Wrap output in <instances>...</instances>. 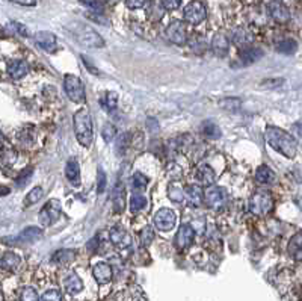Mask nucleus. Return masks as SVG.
<instances>
[{
    "label": "nucleus",
    "mask_w": 302,
    "mask_h": 301,
    "mask_svg": "<svg viewBox=\"0 0 302 301\" xmlns=\"http://www.w3.org/2000/svg\"><path fill=\"white\" fill-rule=\"evenodd\" d=\"M139 238H141V244H142L144 247H150V245L153 244V241H154V229H153L151 225L144 227V229L141 230Z\"/></svg>",
    "instance_id": "38"
},
{
    "label": "nucleus",
    "mask_w": 302,
    "mask_h": 301,
    "mask_svg": "<svg viewBox=\"0 0 302 301\" xmlns=\"http://www.w3.org/2000/svg\"><path fill=\"white\" fill-rule=\"evenodd\" d=\"M64 90H65V94L70 97V100H73L74 103L85 102V85L77 76L67 74L64 79Z\"/></svg>",
    "instance_id": "5"
},
{
    "label": "nucleus",
    "mask_w": 302,
    "mask_h": 301,
    "mask_svg": "<svg viewBox=\"0 0 302 301\" xmlns=\"http://www.w3.org/2000/svg\"><path fill=\"white\" fill-rule=\"evenodd\" d=\"M22 265V259L16 253H5L4 257L0 259V266L7 271H17Z\"/></svg>",
    "instance_id": "27"
},
{
    "label": "nucleus",
    "mask_w": 302,
    "mask_h": 301,
    "mask_svg": "<svg viewBox=\"0 0 302 301\" xmlns=\"http://www.w3.org/2000/svg\"><path fill=\"white\" fill-rule=\"evenodd\" d=\"M65 177L70 183H73L74 186L79 185L80 182V167L77 164V161L70 159L65 165Z\"/></svg>",
    "instance_id": "23"
},
{
    "label": "nucleus",
    "mask_w": 302,
    "mask_h": 301,
    "mask_svg": "<svg viewBox=\"0 0 302 301\" xmlns=\"http://www.w3.org/2000/svg\"><path fill=\"white\" fill-rule=\"evenodd\" d=\"M175 222H177V216H175V212L172 209L162 207L154 213V225L160 232L172 230L175 227Z\"/></svg>",
    "instance_id": "8"
},
{
    "label": "nucleus",
    "mask_w": 302,
    "mask_h": 301,
    "mask_svg": "<svg viewBox=\"0 0 302 301\" xmlns=\"http://www.w3.org/2000/svg\"><path fill=\"white\" fill-rule=\"evenodd\" d=\"M92 275H94V278H95V281L98 284H106V283H109L112 280L114 272H112V268H111L109 263L98 262L92 268Z\"/></svg>",
    "instance_id": "16"
},
{
    "label": "nucleus",
    "mask_w": 302,
    "mask_h": 301,
    "mask_svg": "<svg viewBox=\"0 0 302 301\" xmlns=\"http://www.w3.org/2000/svg\"><path fill=\"white\" fill-rule=\"evenodd\" d=\"M147 127H148V130H150L151 133H157L159 129H160L157 120H154V118H148V120H147Z\"/></svg>",
    "instance_id": "50"
},
{
    "label": "nucleus",
    "mask_w": 302,
    "mask_h": 301,
    "mask_svg": "<svg viewBox=\"0 0 302 301\" xmlns=\"http://www.w3.org/2000/svg\"><path fill=\"white\" fill-rule=\"evenodd\" d=\"M100 105H102V108H103L105 111H108V112L115 111L117 106H118V94L114 93V91L106 93V94L100 99Z\"/></svg>",
    "instance_id": "31"
},
{
    "label": "nucleus",
    "mask_w": 302,
    "mask_h": 301,
    "mask_svg": "<svg viewBox=\"0 0 302 301\" xmlns=\"http://www.w3.org/2000/svg\"><path fill=\"white\" fill-rule=\"evenodd\" d=\"M109 238H111V242L121 250L129 248L132 245V235L123 225H114L109 232Z\"/></svg>",
    "instance_id": "12"
},
{
    "label": "nucleus",
    "mask_w": 302,
    "mask_h": 301,
    "mask_svg": "<svg viewBox=\"0 0 302 301\" xmlns=\"http://www.w3.org/2000/svg\"><path fill=\"white\" fill-rule=\"evenodd\" d=\"M88 247H89V250H91V251H92V250L95 251V250H97V247H98V239H97V238L91 239V241H89V244H88Z\"/></svg>",
    "instance_id": "55"
},
{
    "label": "nucleus",
    "mask_w": 302,
    "mask_h": 301,
    "mask_svg": "<svg viewBox=\"0 0 302 301\" xmlns=\"http://www.w3.org/2000/svg\"><path fill=\"white\" fill-rule=\"evenodd\" d=\"M13 26H14V29L19 32V34H22V35H28V31H26V28L23 26V25H20V23H13Z\"/></svg>",
    "instance_id": "54"
},
{
    "label": "nucleus",
    "mask_w": 302,
    "mask_h": 301,
    "mask_svg": "<svg viewBox=\"0 0 302 301\" xmlns=\"http://www.w3.org/2000/svg\"><path fill=\"white\" fill-rule=\"evenodd\" d=\"M163 5H159L156 2H150L147 7V14L151 19V22H159L163 17Z\"/></svg>",
    "instance_id": "33"
},
{
    "label": "nucleus",
    "mask_w": 302,
    "mask_h": 301,
    "mask_svg": "<svg viewBox=\"0 0 302 301\" xmlns=\"http://www.w3.org/2000/svg\"><path fill=\"white\" fill-rule=\"evenodd\" d=\"M189 47L195 52V53H204L206 50V41L201 35H195L193 38L189 40Z\"/></svg>",
    "instance_id": "39"
},
{
    "label": "nucleus",
    "mask_w": 302,
    "mask_h": 301,
    "mask_svg": "<svg viewBox=\"0 0 302 301\" xmlns=\"http://www.w3.org/2000/svg\"><path fill=\"white\" fill-rule=\"evenodd\" d=\"M73 121H74V132H76V138L79 144H82L86 148L91 147L94 139V129H92V118L89 111L86 108L77 109L73 117Z\"/></svg>",
    "instance_id": "2"
},
{
    "label": "nucleus",
    "mask_w": 302,
    "mask_h": 301,
    "mask_svg": "<svg viewBox=\"0 0 302 301\" xmlns=\"http://www.w3.org/2000/svg\"><path fill=\"white\" fill-rule=\"evenodd\" d=\"M40 299H43V301H59V299H62V293H61L59 289H50V290L44 292L40 296Z\"/></svg>",
    "instance_id": "43"
},
{
    "label": "nucleus",
    "mask_w": 302,
    "mask_h": 301,
    "mask_svg": "<svg viewBox=\"0 0 302 301\" xmlns=\"http://www.w3.org/2000/svg\"><path fill=\"white\" fill-rule=\"evenodd\" d=\"M4 142H5V138H4L2 132H0V148H2V147H4Z\"/></svg>",
    "instance_id": "57"
},
{
    "label": "nucleus",
    "mask_w": 302,
    "mask_h": 301,
    "mask_svg": "<svg viewBox=\"0 0 302 301\" xmlns=\"http://www.w3.org/2000/svg\"><path fill=\"white\" fill-rule=\"evenodd\" d=\"M82 61H83V64H85V65H86V68H88V70H89V71H91V73H95V74H97V76H98V74H100V71H98V68H97V67H95V65H91V61H89V59H88V58H86V56H82Z\"/></svg>",
    "instance_id": "51"
},
{
    "label": "nucleus",
    "mask_w": 302,
    "mask_h": 301,
    "mask_svg": "<svg viewBox=\"0 0 302 301\" xmlns=\"http://www.w3.org/2000/svg\"><path fill=\"white\" fill-rule=\"evenodd\" d=\"M64 286H65V290H67L68 293H71V295H76V293L82 292V289H83V283H82L80 277H79L74 271H71V272L65 277Z\"/></svg>",
    "instance_id": "22"
},
{
    "label": "nucleus",
    "mask_w": 302,
    "mask_h": 301,
    "mask_svg": "<svg viewBox=\"0 0 302 301\" xmlns=\"http://www.w3.org/2000/svg\"><path fill=\"white\" fill-rule=\"evenodd\" d=\"M267 13L269 16L276 22V23H287L290 20V11L287 10L285 5H282L278 0H273L267 5Z\"/></svg>",
    "instance_id": "14"
},
{
    "label": "nucleus",
    "mask_w": 302,
    "mask_h": 301,
    "mask_svg": "<svg viewBox=\"0 0 302 301\" xmlns=\"http://www.w3.org/2000/svg\"><path fill=\"white\" fill-rule=\"evenodd\" d=\"M193 239H195V229H193V225H190V224H181L180 229H178V232H177V235H175V238H174V245H175V248L178 251H181V250L190 247L192 242H193Z\"/></svg>",
    "instance_id": "10"
},
{
    "label": "nucleus",
    "mask_w": 302,
    "mask_h": 301,
    "mask_svg": "<svg viewBox=\"0 0 302 301\" xmlns=\"http://www.w3.org/2000/svg\"><path fill=\"white\" fill-rule=\"evenodd\" d=\"M32 173H34V170H32V168H28V170H25V171L22 173V176L17 179V185H19V186H25V185L29 182V179L32 177Z\"/></svg>",
    "instance_id": "45"
},
{
    "label": "nucleus",
    "mask_w": 302,
    "mask_h": 301,
    "mask_svg": "<svg viewBox=\"0 0 302 301\" xmlns=\"http://www.w3.org/2000/svg\"><path fill=\"white\" fill-rule=\"evenodd\" d=\"M76 259V251L74 250H67V248H62V250H58L53 253L52 256V262L55 265H68L70 262H73Z\"/></svg>",
    "instance_id": "25"
},
{
    "label": "nucleus",
    "mask_w": 302,
    "mask_h": 301,
    "mask_svg": "<svg viewBox=\"0 0 302 301\" xmlns=\"http://www.w3.org/2000/svg\"><path fill=\"white\" fill-rule=\"evenodd\" d=\"M130 141H132V135L129 132H124V133L118 135V139H117V153L118 155H124L126 150L130 147Z\"/></svg>",
    "instance_id": "36"
},
{
    "label": "nucleus",
    "mask_w": 302,
    "mask_h": 301,
    "mask_svg": "<svg viewBox=\"0 0 302 301\" xmlns=\"http://www.w3.org/2000/svg\"><path fill=\"white\" fill-rule=\"evenodd\" d=\"M102 136L106 142H111L115 136H117V127L112 124H106L102 130Z\"/></svg>",
    "instance_id": "44"
},
{
    "label": "nucleus",
    "mask_w": 302,
    "mask_h": 301,
    "mask_svg": "<svg viewBox=\"0 0 302 301\" xmlns=\"http://www.w3.org/2000/svg\"><path fill=\"white\" fill-rule=\"evenodd\" d=\"M28 73H29V65L25 61H19L17 59V61H11L8 64V74L16 81L25 78Z\"/></svg>",
    "instance_id": "21"
},
{
    "label": "nucleus",
    "mask_w": 302,
    "mask_h": 301,
    "mask_svg": "<svg viewBox=\"0 0 302 301\" xmlns=\"http://www.w3.org/2000/svg\"><path fill=\"white\" fill-rule=\"evenodd\" d=\"M249 210L257 216H264L273 209V197L267 191H257L248 203Z\"/></svg>",
    "instance_id": "4"
},
{
    "label": "nucleus",
    "mask_w": 302,
    "mask_h": 301,
    "mask_svg": "<svg viewBox=\"0 0 302 301\" xmlns=\"http://www.w3.org/2000/svg\"><path fill=\"white\" fill-rule=\"evenodd\" d=\"M228 49H230V43H228V38L225 34L222 32H218L213 35L212 38V52L219 56V58H224L228 55Z\"/></svg>",
    "instance_id": "17"
},
{
    "label": "nucleus",
    "mask_w": 302,
    "mask_h": 301,
    "mask_svg": "<svg viewBox=\"0 0 302 301\" xmlns=\"http://www.w3.org/2000/svg\"><path fill=\"white\" fill-rule=\"evenodd\" d=\"M83 5H86L88 8H91L92 11H103V5L98 2V0H80Z\"/></svg>",
    "instance_id": "46"
},
{
    "label": "nucleus",
    "mask_w": 302,
    "mask_h": 301,
    "mask_svg": "<svg viewBox=\"0 0 302 301\" xmlns=\"http://www.w3.org/2000/svg\"><path fill=\"white\" fill-rule=\"evenodd\" d=\"M183 17H184L186 23L196 26V25L203 23L206 20V17H207L206 7L201 2H198V0H195V2H190L184 8V11H183Z\"/></svg>",
    "instance_id": "7"
},
{
    "label": "nucleus",
    "mask_w": 302,
    "mask_h": 301,
    "mask_svg": "<svg viewBox=\"0 0 302 301\" xmlns=\"http://www.w3.org/2000/svg\"><path fill=\"white\" fill-rule=\"evenodd\" d=\"M219 106L224 108V109H227V111H236L240 106V100L239 99H233V97L224 99V100L219 102Z\"/></svg>",
    "instance_id": "42"
},
{
    "label": "nucleus",
    "mask_w": 302,
    "mask_h": 301,
    "mask_svg": "<svg viewBox=\"0 0 302 301\" xmlns=\"http://www.w3.org/2000/svg\"><path fill=\"white\" fill-rule=\"evenodd\" d=\"M147 4V0H126V5L130 10H141Z\"/></svg>",
    "instance_id": "48"
},
{
    "label": "nucleus",
    "mask_w": 302,
    "mask_h": 301,
    "mask_svg": "<svg viewBox=\"0 0 302 301\" xmlns=\"http://www.w3.org/2000/svg\"><path fill=\"white\" fill-rule=\"evenodd\" d=\"M11 2L17 4V5H23V7H34V5H37V0H11Z\"/></svg>",
    "instance_id": "52"
},
{
    "label": "nucleus",
    "mask_w": 302,
    "mask_h": 301,
    "mask_svg": "<svg viewBox=\"0 0 302 301\" xmlns=\"http://www.w3.org/2000/svg\"><path fill=\"white\" fill-rule=\"evenodd\" d=\"M255 180L261 185H269L275 180V174L273 171L267 167V165H261L257 171H255Z\"/></svg>",
    "instance_id": "30"
},
{
    "label": "nucleus",
    "mask_w": 302,
    "mask_h": 301,
    "mask_svg": "<svg viewBox=\"0 0 302 301\" xmlns=\"http://www.w3.org/2000/svg\"><path fill=\"white\" fill-rule=\"evenodd\" d=\"M276 50L279 52V53H284V55H291V53H294L296 52V49H297V44H296V41L294 40H282V41H279V43H276Z\"/></svg>",
    "instance_id": "34"
},
{
    "label": "nucleus",
    "mask_w": 302,
    "mask_h": 301,
    "mask_svg": "<svg viewBox=\"0 0 302 301\" xmlns=\"http://www.w3.org/2000/svg\"><path fill=\"white\" fill-rule=\"evenodd\" d=\"M7 194H10V188L0 186V197H4V195H7Z\"/></svg>",
    "instance_id": "56"
},
{
    "label": "nucleus",
    "mask_w": 302,
    "mask_h": 301,
    "mask_svg": "<svg viewBox=\"0 0 302 301\" xmlns=\"http://www.w3.org/2000/svg\"><path fill=\"white\" fill-rule=\"evenodd\" d=\"M20 298H22L23 301H37V299H40V295L37 293V290H35L32 286H26V287L22 289Z\"/></svg>",
    "instance_id": "40"
},
{
    "label": "nucleus",
    "mask_w": 302,
    "mask_h": 301,
    "mask_svg": "<svg viewBox=\"0 0 302 301\" xmlns=\"http://www.w3.org/2000/svg\"><path fill=\"white\" fill-rule=\"evenodd\" d=\"M112 203H114V212L115 213H123L126 209V191H124V185L120 182L114 192H112Z\"/></svg>",
    "instance_id": "19"
},
{
    "label": "nucleus",
    "mask_w": 302,
    "mask_h": 301,
    "mask_svg": "<svg viewBox=\"0 0 302 301\" xmlns=\"http://www.w3.org/2000/svg\"><path fill=\"white\" fill-rule=\"evenodd\" d=\"M43 195H44L43 188L37 186V188H34V189L29 192V195H28V198H26V203H28V204H35V203H38V201L43 198Z\"/></svg>",
    "instance_id": "41"
},
{
    "label": "nucleus",
    "mask_w": 302,
    "mask_h": 301,
    "mask_svg": "<svg viewBox=\"0 0 302 301\" xmlns=\"http://www.w3.org/2000/svg\"><path fill=\"white\" fill-rule=\"evenodd\" d=\"M41 238H43V230L41 229H38V227H28L19 236L8 238L5 241L11 242L13 245H16V244H32V242H35V241H38Z\"/></svg>",
    "instance_id": "13"
},
{
    "label": "nucleus",
    "mask_w": 302,
    "mask_h": 301,
    "mask_svg": "<svg viewBox=\"0 0 302 301\" xmlns=\"http://www.w3.org/2000/svg\"><path fill=\"white\" fill-rule=\"evenodd\" d=\"M264 138L266 142L278 153H281L282 156L293 159L297 153V144L294 141V138L291 135H288L287 132H284L282 129L278 127H272L269 126L264 132Z\"/></svg>",
    "instance_id": "1"
},
{
    "label": "nucleus",
    "mask_w": 302,
    "mask_h": 301,
    "mask_svg": "<svg viewBox=\"0 0 302 301\" xmlns=\"http://www.w3.org/2000/svg\"><path fill=\"white\" fill-rule=\"evenodd\" d=\"M227 201H228V192L225 188L216 186V188H212L207 194H204V203L212 210H216V212L222 210L227 206Z\"/></svg>",
    "instance_id": "6"
},
{
    "label": "nucleus",
    "mask_w": 302,
    "mask_h": 301,
    "mask_svg": "<svg viewBox=\"0 0 302 301\" xmlns=\"http://www.w3.org/2000/svg\"><path fill=\"white\" fill-rule=\"evenodd\" d=\"M291 130H293L294 135H297V136L302 139V123H296V124H293Z\"/></svg>",
    "instance_id": "53"
},
{
    "label": "nucleus",
    "mask_w": 302,
    "mask_h": 301,
    "mask_svg": "<svg viewBox=\"0 0 302 301\" xmlns=\"http://www.w3.org/2000/svg\"><path fill=\"white\" fill-rule=\"evenodd\" d=\"M231 38H233V43H234L236 46H240V47L248 46V44L252 43V34H251L248 29H245V28H237V29H234L233 34H231Z\"/></svg>",
    "instance_id": "26"
},
{
    "label": "nucleus",
    "mask_w": 302,
    "mask_h": 301,
    "mask_svg": "<svg viewBox=\"0 0 302 301\" xmlns=\"http://www.w3.org/2000/svg\"><path fill=\"white\" fill-rule=\"evenodd\" d=\"M261 56H263V50H260V49H252V47L243 49V50H240V53H239V58H240V61H242L245 65H249V64L257 62Z\"/></svg>",
    "instance_id": "28"
},
{
    "label": "nucleus",
    "mask_w": 302,
    "mask_h": 301,
    "mask_svg": "<svg viewBox=\"0 0 302 301\" xmlns=\"http://www.w3.org/2000/svg\"><path fill=\"white\" fill-rule=\"evenodd\" d=\"M184 198H187L189 204L199 207L204 201V192L199 185H190L184 189Z\"/></svg>",
    "instance_id": "18"
},
{
    "label": "nucleus",
    "mask_w": 302,
    "mask_h": 301,
    "mask_svg": "<svg viewBox=\"0 0 302 301\" xmlns=\"http://www.w3.org/2000/svg\"><path fill=\"white\" fill-rule=\"evenodd\" d=\"M166 38L177 46H183L187 41V31L183 22H172L166 29Z\"/></svg>",
    "instance_id": "11"
},
{
    "label": "nucleus",
    "mask_w": 302,
    "mask_h": 301,
    "mask_svg": "<svg viewBox=\"0 0 302 301\" xmlns=\"http://www.w3.org/2000/svg\"><path fill=\"white\" fill-rule=\"evenodd\" d=\"M35 43L46 52L49 53H53L56 52L58 49V41H56V37L52 34V32H47V31H41V32H37L35 34Z\"/></svg>",
    "instance_id": "15"
},
{
    "label": "nucleus",
    "mask_w": 302,
    "mask_h": 301,
    "mask_svg": "<svg viewBox=\"0 0 302 301\" xmlns=\"http://www.w3.org/2000/svg\"><path fill=\"white\" fill-rule=\"evenodd\" d=\"M59 215H61V203L55 198L49 200L47 204L40 212V222L44 227H49L59 218Z\"/></svg>",
    "instance_id": "9"
},
{
    "label": "nucleus",
    "mask_w": 302,
    "mask_h": 301,
    "mask_svg": "<svg viewBox=\"0 0 302 301\" xmlns=\"http://www.w3.org/2000/svg\"><path fill=\"white\" fill-rule=\"evenodd\" d=\"M148 185V179L142 173H135L132 177V188L136 192H144Z\"/></svg>",
    "instance_id": "35"
},
{
    "label": "nucleus",
    "mask_w": 302,
    "mask_h": 301,
    "mask_svg": "<svg viewBox=\"0 0 302 301\" xmlns=\"http://www.w3.org/2000/svg\"><path fill=\"white\" fill-rule=\"evenodd\" d=\"M201 132H203L207 138H212V139H218V138H221V135H222L219 126H218L215 121H212V120H206V121L201 124Z\"/></svg>",
    "instance_id": "29"
},
{
    "label": "nucleus",
    "mask_w": 302,
    "mask_h": 301,
    "mask_svg": "<svg viewBox=\"0 0 302 301\" xmlns=\"http://www.w3.org/2000/svg\"><path fill=\"white\" fill-rule=\"evenodd\" d=\"M168 197L174 203H181L184 200V189H183V186L180 183H177V182L169 183V186H168Z\"/></svg>",
    "instance_id": "32"
},
{
    "label": "nucleus",
    "mask_w": 302,
    "mask_h": 301,
    "mask_svg": "<svg viewBox=\"0 0 302 301\" xmlns=\"http://www.w3.org/2000/svg\"><path fill=\"white\" fill-rule=\"evenodd\" d=\"M147 207V198L144 195H139V194H135L132 195L130 198V210L132 212H141L142 209Z\"/></svg>",
    "instance_id": "37"
},
{
    "label": "nucleus",
    "mask_w": 302,
    "mask_h": 301,
    "mask_svg": "<svg viewBox=\"0 0 302 301\" xmlns=\"http://www.w3.org/2000/svg\"><path fill=\"white\" fill-rule=\"evenodd\" d=\"M68 29L71 31V34L74 35V38L86 46V47H91V49H100V47H105V41L103 38L89 26L86 25H82V23H73L68 26Z\"/></svg>",
    "instance_id": "3"
},
{
    "label": "nucleus",
    "mask_w": 302,
    "mask_h": 301,
    "mask_svg": "<svg viewBox=\"0 0 302 301\" xmlns=\"http://www.w3.org/2000/svg\"><path fill=\"white\" fill-rule=\"evenodd\" d=\"M196 179L204 185V186H212L216 180V174H215V170L207 165V164H203L198 167L196 170Z\"/></svg>",
    "instance_id": "20"
},
{
    "label": "nucleus",
    "mask_w": 302,
    "mask_h": 301,
    "mask_svg": "<svg viewBox=\"0 0 302 301\" xmlns=\"http://www.w3.org/2000/svg\"><path fill=\"white\" fill-rule=\"evenodd\" d=\"M4 299V295H2V292H0V301H2Z\"/></svg>",
    "instance_id": "58"
},
{
    "label": "nucleus",
    "mask_w": 302,
    "mask_h": 301,
    "mask_svg": "<svg viewBox=\"0 0 302 301\" xmlns=\"http://www.w3.org/2000/svg\"><path fill=\"white\" fill-rule=\"evenodd\" d=\"M162 5L168 11H174L181 5V0H162Z\"/></svg>",
    "instance_id": "47"
},
{
    "label": "nucleus",
    "mask_w": 302,
    "mask_h": 301,
    "mask_svg": "<svg viewBox=\"0 0 302 301\" xmlns=\"http://www.w3.org/2000/svg\"><path fill=\"white\" fill-rule=\"evenodd\" d=\"M106 189V174L102 168H98V194H103Z\"/></svg>",
    "instance_id": "49"
},
{
    "label": "nucleus",
    "mask_w": 302,
    "mask_h": 301,
    "mask_svg": "<svg viewBox=\"0 0 302 301\" xmlns=\"http://www.w3.org/2000/svg\"><path fill=\"white\" fill-rule=\"evenodd\" d=\"M287 251H288V254H290L294 260L302 262V233H296V235L290 239L288 247H287Z\"/></svg>",
    "instance_id": "24"
}]
</instances>
